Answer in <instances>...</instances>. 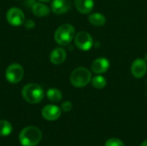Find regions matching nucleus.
<instances>
[{
  "mask_svg": "<svg viewBox=\"0 0 147 146\" xmlns=\"http://www.w3.org/2000/svg\"><path fill=\"white\" fill-rule=\"evenodd\" d=\"M105 146H125L124 143L118 139H110L107 140Z\"/></svg>",
  "mask_w": 147,
  "mask_h": 146,
  "instance_id": "19",
  "label": "nucleus"
},
{
  "mask_svg": "<svg viewBox=\"0 0 147 146\" xmlns=\"http://www.w3.org/2000/svg\"><path fill=\"white\" fill-rule=\"evenodd\" d=\"M12 126L11 124L7 120H0V136L6 137L9 136L12 133Z\"/></svg>",
  "mask_w": 147,
  "mask_h": 146,
  "instance_id": "18",
  "label": "nucleus"
},
{
  "mask_svg": "<svg viewBox=\"0 0 147 146\" xmlns=\"http://www.w3.org/2000/svg\"><path fill=\"white\" fill-rule=\"evenodd\" d=\"M32 11L33 13L38 16V17H43V16H47L49 15L50 13V9L43 4V3H34L33 6H32Z\"/></svg>",
  "mask_w": 147,
  "mask_h": 146,
  "instance_id": "14",
  "label": "nucleus"
},
{
  "mask_svg": "<svg viewBox=\"0 0 147 146\" xmlns=\"http://www.w3.org/2000/svg\"><path fill=\"white\" fill-rule=\"evenodd\" d=\"M91 84L95 89H102L106 86L107 80L104 77H102L101 75H97V76H95L91 78Z\"/></svg>",
  "mask_w": 147,
  "mask_h": 146,
  "instance_id": "17",
  "label": "nucleus"
},
{
  "mask_svg": "<svg viewBox=\"0 0 147 146\" xmlns=\"http://www.w3.org/2000/svg\"><path fill=\"white\" fill-rule=\"evenodd\" d=\"M43 118L49 121H53L58 120L61 115L60 108L56 105H47L43 108L41 111Z\"/></svg>",
  "mask_w": 147,
  "mask_h": 146,
  "instance_id": "9",
  "label": "nucleus"
},
{
  "mask_svg": "<svg viewBox=\"0 0 147 146\" xmlns=\"http://www.w3.org/2000/svg\"><path fill=\"white\" fill-rule=\"evenodd\" d=\"M71 7V0H53L52 11L56 15H61L66 13Z\"/></svg>",
  "mask_w": 147,
  "mask_h": 146,
  "instance_id": "10",
  "label": "nucleus"
},
{
  "mask_svg": "<svg viewBox=\"0 0 147 146\" xmlns=\"http://www.w3.org/2000/svg\"><path fill=\"white\" fill-rule=\"evenodd\" d=\"M24 75V71L22 65L19 64H11L5 71V77L7 81L10 83H19Z\"/></svg>",
  "mask_w": 147,
  "mask_h": 146,
  "instance_id": "5",
  "label": "nucleus"
},
{
  "mask_svg": "<svg viewBox=\"0 0 147 146\" xmlns=\"http://www.w3.org/2000/svg\"><path fill=\"white\" fill-rule=\"evenodd\" d=\"M47 96L48 100L52 102H59L62 99V93L59 89L52 88L49 89L47 92Z\"/></svg>",
  "mask_w": 147,
  "mask_h": 146,
  "instance_id": "16",
  "label": "nucleus"
},
{
  "mask_svg": "<svg viewBox=\"0 0 147 146\" xmlns=\"http://www.w3.org/2000/svg\"><path fill=\"white\" fill-rule=\"evenodd\" d=\"M145 60H146V62H147V53L146 54V56H145Z\"/></svg>",
  "mask_w": 147,
  "mask_h": 146,
  "instance_id": "24",
  "label": "nucleus"
},
{
  "mask_svg": "<svg viewBox=\"0 0 147 146\" xmlns=\"http://www.w3.org/2000/svg\"><path fill=\"white\" fill-rule=\"evenodd\" d=\"M6 19L8 22L12 26H20L24 23L25 15L21 9L13 7L7 11Z\"/></svg>",
  "mask_w": 147,
  "mask_h": 146,
  "instance_id": "7",
  "label": "nucleus"
},
{
  "mask_svg": "<svg viewBox=\"0 0 147 146\" xmlns=\"http://www.w3.org/2000/svg\"><path fill=\"white\" fill-rule=\"evenodd\" d=\"M75 44L80 50L89 51L93 46V39L89 33L80 31L75 35Z\"/></svg>",
  "mask_w": 147,
  "mask_h": 146,
  "instance_id": "6",
  "label": "nucleus"
},
{
  "mask_svg": "<svg viewBox=\"0 0 147 146\" xmlns=\"http://www.w3.org/2000/svg\"><path fill=\"white\" fill-rule=\"evenodd\" d=\"M75 6L80 13L89 14L94 8V0H75Z\"/></svg>",
  "mask_w": 147,
  "mask_h": 146,
  "instance_id": "13",
  "label": "nucleus"
},
{
  "mask_svg": "<svg viewBox=\"0 0 147 146\" xmlns=\"http://www.w3.org/2000/svg\"><path fill=\"white\" fill-rule=\"evenodd\" d=\"M147 71V65L145 59H135L131 65L132 75L136 78H142Z\"/></svg>",
  "mask_w": 147,
  "mask_h": 146,
  "instance_id": "8",
  "label": "nucleus"
},
{
  "mask_svg": "<svg viewBox=\"0 0 147 146\" xmlns=\"http://www.w3.org/2000/svg\"><path fill=\"white\" fill-rule=\"evenodd\" d=\"M24 26H25V28H28V29H32L34 26H35V24H34V22L33 21V20H27V21H25L24 22Z\"/></svg>",
  "mask_w": 147,
  "mask_h": 146,
  "instance_id": "21",
  "label": "nucleus"
},
{
  "mask_svg": "<svg viewBox=\"0 0 147 146\" xmlns=\"http://www.w3.org/2000/svg\"><path fill=\"white\" fill-rule=\"evenodd\" d=\"M91 72L84 67L76 68L71 74V83L77 88H83L88 85L91 81Z\"/></svg>",
  "mask_w": 147,
  "mask_h": 146,
  "instance_id": "4",
  "label": "nucleus"
},
{
  "mask_svg": "<svg viewBox=\"0 0 147 146\" xmlns=\"http://www.w3.org/2000/svg\"><path fill=\"white\" fill-rule=\"evenodd\" d=\"M140 146H147V140H145V141L140 145Z\"/></svg>",
  "mask_w": 147,
  "mask_h": 146,
  "instance_id": "22",
  "label": "nucleus"
},
{
  "mask_svg": "<svg viewBox=\"0 0 147 146\" xmlns=\"http://www.w3.org/2000/svg\"><path fill=\"white\" fill-rule=\"evenodd\" d=\"M42 138L41 131L36 126H27L19 134V141L22 146L37 145Z\"/></svg>",
  "mask_w": 147,
  "mask_h": 146,
  "instance_id": "1",
  "label": "nucleus"
},
{
  "mask_svg": "<svg viewBox=\"0 0 147 146\" xmlns=\"http://www.w3.org/2000/svg\"><path fill=\"white\" fill-rule=\"evenodd\" d=\"M40 1H42V2H49L51 0H40Z\"/></svg>",
  "mask_w": 147,
  "mask_h": 146,
  "instance_id": "23",
  "label": "nucleus"
},
{
  "mask_svg": "<svg viewBox=\"0 0 147 146\" xmlns=\"http://www.w3.org/2000/svg\"><path fill=\"white\" fill-rule=\"evenodd\" d=\"M22 95L23 99L31 104L40 102L44 98L43 89L36 83H28L22 89Z\"/></svg>",
  "mask_w": 147,
  "mask_h": 146,
  "instance_id": "2",
  "label": "nucleus"
},
{
  "mask_svg": "<svg viewBox=\"0 0 147 146\" xmlns=\"http://www.w3.org/2000/svg\"><path fill=\"white\" fill-rule=\"evenodd\" d=\"M89 22L96 27L103 26L106 23V17L102 13H92L89 15Z\"/></svg>",
  "mask_w": 147,
  "mask_h": 146,
  "instance_id": "15",
  "label": "nucleus"
},
{
  "mask_svg": "<svg viewBox=\"0 0 147 146\" xmlns=\"http://www.w3.org/2000/svg\"><path fill=\"white\" fill-rule=\"evenodd\" d=\"M61 108H62V110L65 111V112H69V111H71V108H72V103H71L70 101L64 102L62 103Z\"/></svg>",
  "mask_w": 147,
  "mask_h": 146,
  "instance_id": "20",
  "label": "nucleus"
},
{
  "mask_svg": "<svg viewBox=\"0 0 147 146\" xmlns=\"http://www.w3.org/2000/svg\"><path fill=\"white\" fill-rule=\"evenodd\" d=\"M66 59V52L61 47H57L53 50L50 54V60L54 65H60L64 63Z\"/></svg>",
  "mask_w": 147,
  "mask_h": 146,
  "instance_id": "12",
  "label": "nucleus"
},
{
  "mask_svg": "<svg viewBox=\"0 0 147 146\" xmlns=\"http://www.w3.org/2000/svg\"><path fill=\"white\" fill-rule=\"evenodd\" d=\"M109 68V61L106 58H98L91 65V70L96 74L105 73Z\"/></svg>",
  "mask_w": 147,
  "mask_h": 146,
  "instance_id": "11",
  "label": "nucleus"
},
{
  "mask_svg": "<svg viewBox=\"0 0 147 146\" xmlns=\"http://www.w3.org/2000/svg\"><path fill=\"white\" fill-rule=\"evenodd\" d=\"M74 37L75 28L71 24H63L59 26L54 34V40L60 46L69 45Z\"/></svg>",
  "mask_w": 147,
  "mask_h": 146,
  "instance_id": "3",
  "label": "nucleus"
}]
</instances>
